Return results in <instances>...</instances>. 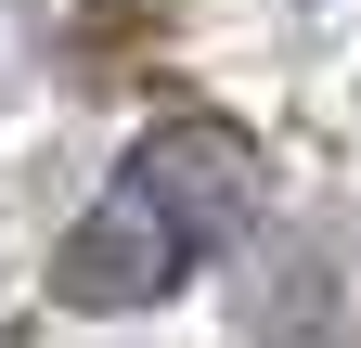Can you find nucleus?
I'll list each match as a JSON object with an SVG mask.
<instances>
[{
  "mask_svg": "<svg viewBox=\"0 0 361 348\" xmlns=\"http://www.w3.org/2000/svg\"><path fill=\"white\" fill-rule=\"evenodd\" d=\"M245 220H258V155L219 116L142 129L129 168L78 206V232L52 245V297L78 323H129V310H155V297H180Z\"/></svg>",
  "mask_w": 361,
  "mask_h": 348,
  "instance_id": "f257e3e1",
  "label": "nucleus"
}]
</instances>
